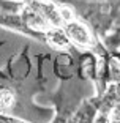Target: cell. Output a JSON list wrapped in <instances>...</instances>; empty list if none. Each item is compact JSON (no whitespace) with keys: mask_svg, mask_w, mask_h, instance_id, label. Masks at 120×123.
<instances>
[{"mask_svg":"<svg viewBox=\"0 0 120 123\" xmlns=\"http://www.w3.org/2000/svg\"><path fill=\"white\" fill-rule=\"evenodd\" d=\"M68 35L71 36V40H74L77 44H87L88 41H90V36H88L87 30L84 29L81 24H76V22H73V24L68 25Z\"/></svg>","mask_w":120,"mask_h":123,"instance_id":"1","label":"cell"}]
</instances>
